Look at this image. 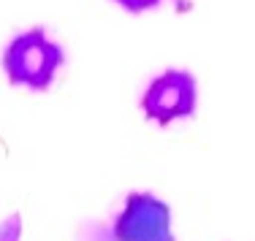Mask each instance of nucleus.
Returning a JSON list of instances; mask_svg holds the SVG:
<instances>
[{
	"label": "nucleus",
	"mask_w": 255,
	"mask_h": 241,
	"mask_svg": "<svg viewBox=\"0 0 255 241\" xmlns=\"http://www.w3.org/2000/svg\"><path fill=\"white\" fill-rule=\"evenodd\" d=\"M0 63L11 87L46 92L65 65V49L46 35L44 27H30L5 44Z\"/></svg>",
	"instance_id": "f257e3e1"
},
{
	"label": "nucleus",
	"mask_w": 255,
	"mask_h": 241,
	"mask_svg": "<svg viewBox=\"0 0 255 241\" xmlns=\"http://www.w3.org/2000/svg\"><path fill=\"white\" fill-rule=\"evenodd\" d=\"M141 111L149 122L168 128L179 119H190L198 108V81L185 68H168L147 84Z\"/></svg>",
	"instance_id": "f03ea898"
},
{
	"label": "nucleus",
	"mask_w": 255,
	"mask_h": 241,
	"mask_svg": "<svg viewBox=\"0 0 255 241\" xmlns=\"http://www.w3.org/2000/svg\"><path fill=\"white\" fill-rule=\"evenodd\" d=\"M112 236L114 241H174L171 206L152 192H128Z\"/></svg>",
	"instance_id": "7ed1b4c3"
},
{
	"label": "nucleus",
	"mask_w": 255,
	"mask_h": 241,
	"mask_svg": "<svg viewBox=\"0 0 255 241\" xmlns=\"http://www.w3.org/2000/svg\"><path fill=\"white\" fill-rule=\"evenodd\" d=\"M112 3H117L123 11H128V14H144V11L157 8L163 0H112Z\"/></svg>",
	"instance_id": "20e7f679"
}]
</instances>
